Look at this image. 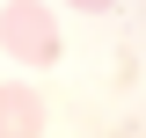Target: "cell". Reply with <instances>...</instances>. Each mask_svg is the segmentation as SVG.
<instances>
[{
    "mask_svg": "<svg viewBox=\"0 0 146 138\" xmlns=\"http://www.w3.org/2000/svg\"><path fill=\"white\" fill-rule=\"evenodd\" d=\"M0 44L22 58V66H51L58 58V22L44 15V0H7L0 15Z\"/></svg>",
    "mask_w": 146,
    "mask_h": 138,
    "instance_id": "1",
    "label": "cell"
},
{
    "mask_svg": "<svg viewBox=\"0 0 146 138\" xmlns=\"http://www.w3.org/2000/svg\"><path fill=\"white\" fill-rule=\"evenodd\" d=\"M0 138H44V95L22 80L0 87Z\"/></svg>",
    "mask_w": 146,
    "mask_h": 138,
    "instance_id": "2",
    "label": "cell"
},
{
    "mask_svg": "<svg viewBox=\"0 0 146 138\" xmlns=\"http://www.w3.org/2000/svg\"><path fill=\"white\" fill-rule=\"evenodd\" d=\"M73 7H88V15H110V7H117V0H73Z\"/></svg>",
    "mask_w": 146,
    "mask_h": 138,
    "instance_id": "3",
    "label": "cell"
}]
</instances>
